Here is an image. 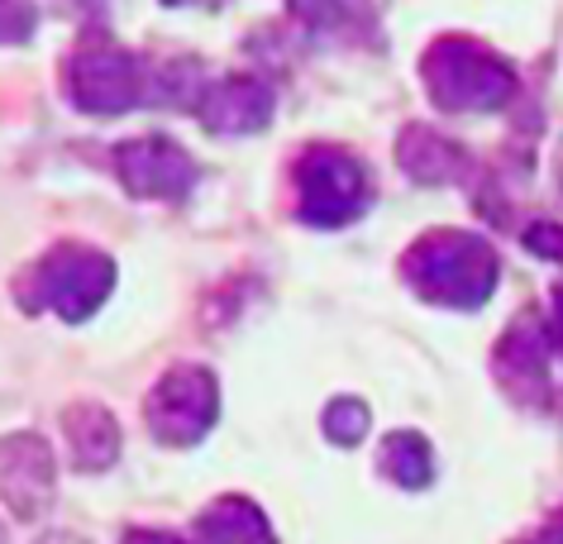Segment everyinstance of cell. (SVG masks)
Segmentation results:
<instances>
[{
	"mask_svg": "<svg viewBox=\"0 0 563 544\" xmlns=\"http://www.w3.org/2000/svg\"><path fill=\"white\" fill-rule=\"evenodd\" d=\"M196 544H273V535H267V521L253 501L224 497L196 521Z\"/></svg>",
	"mask_w": 563,
	"mask_h": 544,
	"instance_id": "12",
	"label": "cell"
},
{
	"mask_svg": "<svg viewBox=\"0 0 563 544\" xmlns=\"http://www.w3.org/2000/svg\"><path fill=\"white\" fill-rule=\"evenodd\" d=\"M38 24L34 0H0V44H24Z\"/></svg>",
	"mask_w": 563,
	"mask_h": 544,
	"instance_id": "15",
	"label": "cell"
},
{
	"mask_svg": "<svg viewBox=\"0 0 563 544\" xmlns=\"http://www.w3.org/2000/svg\"><path fill=\"white\" fill-rule=\"evenodd\" d=\"M73 5H81V10H101L106 0H73Z\"/></svg>",
	"mask_w": 563,
	"mask_h": 544,
	"instance_id": "21",
	"label": "cell"
},
{
	"mask_svg": "<svg viewBox=\"0 0 563 544\" xmlns=\"http://www.w3.org/2000/svg\"><path fill=\"white\" fill-rule=\"evenodd\" d=\"M67 91L91 115H124L148 96V77L144 63L124 53L110 34H91L67 58Z\"/></svg>",
	"mask_w": 563,
	"mask_h": 544,
	"instance_id": "4",
	"label": "cell"
},
{
	"mask_svg": "<svg viewBox=\"0 0 563 544\" xmlns=\"http://www.w3.org/2000/svg\"><path fill=\"white\" fill-rule=\"evenodd\" d=\"M401 167L416 181H426V187H440V181L459 177L463 153L454 148V138H444V134L426 130V124H416V130H406V138H401Z\"/></svg>",
	"mask_w": 563,
	"mask_h": 544,
	"instance_id": "13",
	"label": "cell"
},
{
	"mask_svg": "<svg viewBox=\"0 0 563 544\" xmlns=\"http://www.w3.org/2000/svg\"><path fill=\"white\" fill-rule=\"evenodd\" d=\"M526 544H563V515H554V521H549V525L540 530V535L526 540Z\"/></svg>",
	"mask_w": 563,
	"mask_h": 544,
	"instance_id": "19",
	"label": "cell"
},
{
	"mask_svg": "<svg viewBox=\"0 0 563 544\" xmlns=\"http://www.w3.org/2000/svg\"><path fill=\"white\" fill-rule=\"evenodd\" d=\"M0 544H10V535H5V525H0Z\"/></svg>",
	"mask_w": 563,
	"mask_h": 544,
	"instance_id": "23",
	"label": "cell"
},
{
	"mask_svg": "<svg viewBox=\"0 0 563 544\" xmlns=\"http://www.w3.org/2000/svg\"><path fill=\"white\" fill-rule=\"evenodd\" d=\"M115 173L134 197L177 201L191 191L196 163H191L187 148L173 144V138H130V144L115 148Z\"/></svg>",
	"mask_w": 563,
	"mask_h": 544,
	"instance_id": "7",
	"label": "cell"
},
{
	"mask_svg": "<svg viewBox=\"0 0 563 544\" xmlns=\"http://www.w3.org/2000/svg\"><path fill=\"white\" fill-rule=\"evenodd\" d=\"M301 220L311 225H344L368 206V173L344 148H311L297 167Z\"/></svg>",
	"mask_w": 563,
	"mask_h": 544,
	"instance_id": "6",
	"label": "cell"
},
{
	"mask_svg": "<svg viewBox=\"0 0 563 544\" xmlns=\"http://www.w3.org/2000/svg\"><path fill=\"white\" fill-rule=\"evenodd\" d=\"M497 378L511 387L516 401H544L549 392V340L534 320H520V325L506 334V344L497 348Z\"/></svg>",
	"mask_w": 563,
	"mask_h": 544,
	"instance_id": "10",
	"label": "cell"
},
{
	"mask_svg": "<svg viewBox=\"0 0 563 544\" xmlns=\"http://www.w3.org/2000/svg\"><path fill=\"white\" fill-rule=\"evenodd\" d=\"M115 287V263L101 248L87 244H58L48 258H38L30 273L20 277V301L24 311H58L63 320H87L96 306Z\"/></svg>",
	"mask_w": 563,
	"mask_h": 544,
	"instance_id": "2",
	"label": "cell"
},
{
	"mask_svg": "<svg viewBox=\"0 0 563 544\" xmlns=\"http://www.w3.org/2000/svg\"><path fill=\"white\" fill-rule=\"evenodd\" d=\"M124 544H181L177 535H163V530H130Z\"/></svg>",
	"mask_w": 563,
	"mask_h": 544,
	"instance_id": "18",
	"label": "cell"
},
{
	"mask_svg": "<svg viewBox=\"0 0 563 544\" xmlns=\"http://www.w3.org/2000/svg\"><path fill=\"white\" fill-rule=\"evenodd\" d=\"M148 430L158 444H173V449H187L216 425L220 415V387L206 368H173L167 378L153 387L144 401Z\"/></svg>",
	"mask_w": 563,
	"mask_h": 544,
	"instance_id": "5",
	"label": "cell"
},
{
	"mask_svg": "<svg viewBox=\"0 0 563 544\" xmlns=\"http://www.w3.org/2000/svg\"><path fill=\"white\" fill-rule=\"evenodd\" d=\"M273 115V91L258 77H224L201 96V120L210 134H253Z\"/></svg>",
	"mask_w": 563,
	"mask_h": 544,
	"instance_id": "9",
	"label": "cell"
},
{
	"mask_svg": "<svg viewBox=\"0 0 563 544\" xmlns=\"http://www.w3.org/2000/svg\"><path fill=\"white\" fill-rule=\"evenodd\" d=\"M67 444H73V464L81 473H101L120 458V425L106 407H73L63 415Z\"/></svg>",
	"mask_w": 563,
	"mask_h": 544,
	"instance_id": "11",
	"label": "cell"
},
{
	"mask_svg": "<svg viewBox=\"0 0 563 544\" xmlns=\"http://www.w3.org/2000/svg\"><path fill=\"white\" fill-rule=\"evenodd\" d=\"M406 277L420 297L449 306H483L497 282V254L468 230H434L411 248Z\"/></svg>",
	"mask_w": 563,
	"mask_h": 544,
	"instance_id": "1",
	"label": "cell"
},
{
	"mask_svg": "<svg viewBox=\"0 0 563 544\" xmlns=\"http://www.w3.org/2000/svg\"><path fill=\"white\" fill-rule=\"evenodd\" d=\"M377 468L387 473L391 482L401 487H426L434 478V458H430V444L401 430V435H387L383 440V454H377Z\"/></svg>",
	"mask_w": 563,
	"mask_h": 544,
	"instance_id": "14",
	"label": "cell"
},
{
	"mask_svg": "<svg viewBox=\"0 0 563 544\" xmlns=\"http://www.w3.org/2000/svg\"><path fill=\"white\" fill-rule=\"evenodd\" d=\"M163 5H220V0H163Z\"/></svg>",
	"mask_w": 563,
	"mask_h": 544,
	"instance_id": "20",
	"label": "cell"
},
{
	"mask_svg": "<svg viewBox=\"0 0 563 544\" xmlns=\"http://www.w3.org/2000/svg\"><path fill=\"white\" fill-rule=\"evenodd\" d=\"M0 501L20 515L38 521L53 501V454L38 435L0 440Z\"/></svg>",
	"mask_w": 563,
	"mask_h": 544,
	"instance_id": "8",
	"label": "cell"
},
{
	"mask_svg": "<svg viewBox=\"0 0 563 544\" xmlns=\"http://www.w3.org/2000/svg\"><path fill=\"white\" fill-rule=\"evenodd\" d=\"M325 430L340 444H358L363 430H368V411H363V401H334L330 415H325Z\"/></svg>",
	"mask_w": 563,
	"mask_h": 544,
	"instance_id": "16",
	"label": "cell"
},
{
	"mask_svg": "<svg viewBox=\"0 0 563 544\" xmlns=\"http://www.w3.org/2000/svg\"><path fill=\"white\" fill-rule=\"evenodd\" d=\"M426 81L444 110H497L516 91L511 67L468 38H440L426 53Z\"/></svg>",
	"mask_w": 563,
	"mask_h": 544,
	"instance_id": "3",
	"label": "cell"
},
{
	"mask_svg": "<svg viewBox=\"0 0 563 544\" xmlns=\"http://www.w3.org/2000/svg\"><path fill=\"white\" fill-rule=\"evenodd\" d=\"M526 244L534 248L540 258H559L563 263V225H534V230H526Z\"/></svg>",
	"mask_w": 563,
	"mask_h": 544,
	"instance_id": "17",
	"label": "cell"
},
{
	"mask_svg": "<svg viewBox=\"0 0 563 544\" xmlns=\"http://www.w3.org/2000/svg\"><path fill=\"white\" fill-rule=\"evenodd\" d=\"M559 187H563V148H559Z\"/></svg>",
	"mask_w": 563,
	"mask_h": 544,
	"instance_id": "22",
	"label": "cell"
}]
</instances>
